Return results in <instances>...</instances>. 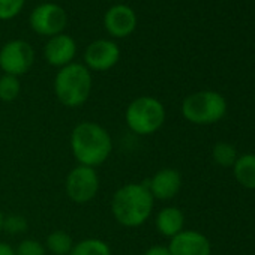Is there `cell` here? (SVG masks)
<instances>
[{"instance_id": "ba28073f", "label": "cell", "mask_w": 255, "mask_h": 255, "mask_svg": "<svg viewBox=\"0 0 255 255\" xmlns=\"http://www.w3.org/2000/svg\"><path fill=\"white\" fill-rule=\"evenodd\" d=\"M35 63V50L24 39L8 41L0 48V69L3 74L21 77L27 74Z\"/></svg>"}, {"instance_id": "603a6c76", "label": "cell", "mask_w": 255, "mask_h": 255, "mask_svg": "<svg viewBox=\"0 0 255 255\" xmlns=\"http://www.w3.org/2000/svg\"><path fill=\"white\" fill-rule=\"evenodd\" d=\"M143 255H171V254H170L167 246L155 245V246H150L149 249H146Z\"/></svg>"}, {"instance_id": "d6986e66", "label": "cell", "mask_w": 255, "mask_h": 255, "mask_svg": "<svg viewBox=\"0 0 255 255\" xmlns=\"http://www.w3.org/2000/svg\"><path fill=\"white\" fill-rule=\"evenodd\" d=\"M212 158L213 161L219 165V167H233L236 159H237V150L234 149L233 144L225 143V141H219L213 146L212 150Z\"/></svg>"}, {"instance_id": "8fae6325", "label": "cell", "mask_w": 255, "mask_h": 255, "mask_svg": "<svg viewBox=\"0 0 255 255\" xmlns=\"http://www.w3.org/2000/svg\"><path fill=\"white\" fill-rule=\"evenodd\" d=\"M168 251L171 255H212L210 240L200 231L183 230L170 239Z\"/></svg>"}, {"instance_id": "4fadbf2b", "label": "cell", "mask_w": 255, "mask_h": 255, "mask_svg": "<svg viewBox=\"0 0 255 255\" xmlns=\"http://www.w3.org/2000/svg\"><path fill=\"white\" fill-rule=\"evenodd\" d=\"M77 54V42L71 35L60 33L48 38L44 47V59L50 66L63 68L74 62Z\"/></svg>"}, {"instance_id": "2e32d148", "label": "cell", "mask_w": 255, "mask_h": 255, "mask_svg": "<svg viewBox=\"0 0 255 255\" xmlns=\"http://www.w3.org/2000/svg\"><path fill=\"white\" fill-rule=\"evenodd\" d=\"M72 236L65 230H54L45 239V249L51 255H69L74 248Z\"/></svg>"}, {"instance_id": "44dd1931", "label": "cell", "mask_w": 255, "mask_h": 255, "mask_svg": "<svg viewBox=\"0 0 255 255\" xmlns=\"http://www.w3.org/2000/svg\"><path fill=\"white\" fill-rule=\"evenodd\" d=\"M15 255H47L45 245L36 239H24L15 248Z\"/></svg>"}, {"instance_id": "9a60e30c", "label": "cell", "mask_w": 255, "mask_h": 255, "mask_svg": "<svg viewBox=\"0 0 255 255\" xmlns=\"http://www.w3.org/2000/svg\"><path fill=\"white\" fill-rule=\"evenodd\" d=\"M233 174L239 185L246 189H255V153L237 156L233 165Z\"/></svg>"}, {"instance_id": "ffe728a7", "label": "cell", "mask_w": 255, "mask_h": 255, "mask_svg": "<svg viewBox=\"0 0 255 255\" xmlns=\"http://www.w3.org/2000/svg\"><path fill=\"white\" fill-rule=\"evenodd\" d=\"M29 228V222L26 216L20 213H12V215H5L3 219V233H8L11 236H18L26 233Z\"/></svg>"}, {"instance_id": "52a82bcc", "label": "cell", "mask_w": 255, "mask_h": 255, "mask_svg": "<svg viewBox=\"0 0 255 255\" xmlns=\"http://www.w3.org/2000/svg\"><path fill=\"white\" fill-rule=\"evenodd\" d=\"M29 24L36 35L53 38L63 33L68 24V15L60 5L45 2L33 8L29 15Z\"/></svg>"}, {"instance_id": "6da1fadb", "label": "cell", "mask_w": 255, "mask_h": 255, "mask_svg": "<svg viewBox=\"0 0 255 255\" xmlns=\"http://www.w3.org/2000/svg\"><path fill=\"white\" fill-rule=\"evenodd\" d=\"M153 207L155 198L144 182H131L117 188L110 203L114 221L125 228H138L146 224Z\"/></svg>"}, {"instance_id": "30bf717a", "label": "cell", "mask_w": 255, "mask_h": 255, "mask_svg": "<svg viewBox=\"0 0 255 255\" xmlns=\"http://www.w3.org/2000/svg\"><path fill=\"white\" fill-rule=\"evenodd\" d=\"M137 14L125 3L113 5L104 15V27L113 38H128L137 29Z\"/></svg>"}, {"instance_id": "ac0fdd59", "label": "cell", "mask_w": 255, "mask_h": 255, "mask_svg": "<svg viewBox=\"0 0 255 255\" xmlns=\"http://www.w3.org/2000/svg\"><path fill=\"white\" fill-rule=\"evenodd\" d=\"M21 93V83L18 77L3 74L0 75V101L14 102Z\"/></svg>"}, {"instance_id": "5b68a950", "label": "cell", "mask_w": 255, "mask_h": 255, "mask_svg": "<svg viewBox=\"0 0 255 255\" xmlns=\"http://www.w3.org/2000/svg\"><path fill=\"white\" fill-rule=\"evenodd\" d=\"M180 111L189 123L207 126L224 119L227 113V101L218 92L201 90L188 95L182 101Z\"/></svg>"}, {"instance_id": "8992f818", "label": "cell", "mask_w": 255, "mask_h": 255, "mask_svg": "<svg viewBox=\"0 0 255 255\" xmlns=\"http://www.w3.org/2000/svg\"><path fill=\"white\" fill-rule=\"evenodd\" d=\"M101 179L96 168L77 164L66 174L65 192L68 198L75 204L90 203L99 192Z\"/></svg>"}, {"instance_id": "3957f363", "label": "cell", "mask_w": 255, "mask_h": 255, "mask_svg": "<svg viewBox=\"0 0 255 255\" xmlns=\"http://www.w3.org/2000/svg\"><path fill=\"white\" fill-rule=\"evenodd\" d=\"M54 95L66 108H78L84 105L92 93V72L78 62H72L60 68L54 77Z\"/></svg>"}, {"instance_id": "277c9868", "label": "cell", "mask_w": 255, "mask_h": 255, "mask_svg": "<svg viewBox=\"0 0 255 255\" xmlns=\"http://www.w3.org/2000/svg\"><path fill=\"white\" fill-rule=\"evenodd\" d=\"M167 111L164 104L155 96H138L128 104L125 122L129 131L140 137L156 134L164 126Z\"/></svg>"}, {"instance_id": "7a4b0ae2", "label": "cell", "mask_w": 255, "mask_h": 255, "mask_svg": "<svg viewBox=\"0 0 255 255\" xmlns=\"http://www.w3.org/2000/svg\"><path fill=\"white\" fill-rule=\"evenodd\" d=\"M69 146L77 164L98 168L110 158L113 152V138L102 125L84 120L74 126Z\"/></svg>"}, {"instance_id": "9c48e42d", "label": "cell", "mask_w": 255, "mask_h": 255, "mask_svg": "<svg viewBox=\"0 0 255 255\" xmlns=\"http://www.w3.org/2000/svg\"><path fill=\"white\" fill-rule=\"evenodd\" d=\"M84 66L92 72H105L113 69L120 60V48L111 39H96L84 51Z\"/></svg>"}, {"instance_id": "cb8c5ba5", "label": "cell", "mask_w": 255, "mask_h": 255, "mask_svg": "<svg viewBox=\"0 0 255 255\" xmlns=\"http://www.w3.org/2000/svg\"><path fill=\"white\" fill-rule=\"evenodd\" d=\"M0 255H15V249L5 242H0Z\"/></svg>"}, {"instance_id": "e0dca14e", "label": "cell", "mask_w": 255, "mask_h": 255, "mask_svg": "<svg viewBox=\"0 0 255 255\" xmlns=\"http://www.w3.org/2000/svg\"><path fill=\"white\" fill-rule=\"evenodd\" d=\"M69 255H113L110 245L98 237H87L74 243Z\"/></svg>"}, {"instance_id": "5bb4252c", "label": "cell", "mask_w": 255, "mask_h": 255, "mask_svg": "<svg viewBox=\"0 0 255 255\" xmlns=\"http://www.w3.org/2000/svg\"><path fill=\"white\" fill-rule=\"evenodd\" d=\"M155 227L161 236L173 239L185 230V215L179 207L167 206L158 212L155 218Z\"/></svg>"}, {"instance_id": "7c38bea8", "label": "cell", "mask_w": 255, "mask_h": 255, "mask_svg": "<svg viewBox=\"0 0 255 255\" xmlns=\"http://www.w3.org/2000/svg\"><path fill=\"white\" fill-rule=\"evenodd\" d=\"M144 183L155 201H168L180 192L182 176L176 168H161L150 179L144 180Z\"/></svg>"}, {"instance_id": "d4e9b609", "label": "cell", "mask_w": 255, "mask_h": 255, "mask_svg": "<svg viewBox=\"0 0 255 255\" xmlns=\"http://www.w3.org/2000/svg\"><path fill=\"white\" fill-rule=\"evenodd\" d=\"M3 219H5V215L2 213V210H0V234L3 233Z\"/></svg>"}, {"instance_id": "7402d4cb", "label": "cell", "mask_w": 255, "mask_h": 255, "mask_svg": "<svg viewBox=\"0 0 255 255\" xmlns=\"http://www.w3.org/2000/svg\"><path fill=\"white\" fill-rule=\"evenodd\" d=\"M26 5V0H0V20H12Z\"/></svg>"}]
</instances>
